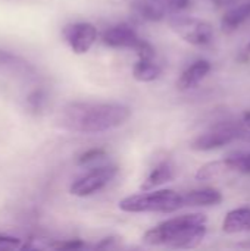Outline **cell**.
Wrapping results in <instances>:
<instances>
[{
    "instance_id": "cell-1",
    "label": "cell",
    "mask_w": 250,
    "mask_h": 251,
    "mask_svg": "<svg viewBox=\"0 0 250 251\" xmlns=\"http://www.w3.org/2000/svg\"><path fill=\"white\" fill-rule=\"evenodd\" d=\"M131 116V109L119 103L74 101L60 113V125L72 132L99 134L124 125Z\"/></svg>"
},
{
    "instance_id": "cell-9",
    "label": "cell",
    "mask_w": 250,
    "mask_h": 251,
    "mask_svg": "<svg viewBox=\"0 0 250 251\" xmlns=\"http://www.w3.org/2000/svg\"><path fill=\"white\" fill-rule=\"evenodd\" d=\"M102 41L108 47H113V49H133L134 50L139 46V43L141 41V38L134 31V28H131L127 24H119V25L108 28L102 34Z\"/></svg>"
},
{
    "instance_id": "cell-12",
    "label": "cell",
    "mask_w": 250,
    "mask_h": 251,
    "mask_svg": "<svg viewBox=\"0 0 250 251\" xmlns=\"http://www.w3.org/2000/svg\"><path fill=\"white\" fill-rule=\"evenodd\" d=\"M174 166L171 162L165 160V162H161L158 163L152 171L150 174L146 176V179L143 181V184L140 185L141 191H152L153 188L165 184V182H169L174 179Z\"/></svg>"
},
{
    "instance_id": "cell-25",
    "label": "cell",
    "mask_w": 250,
    "mask_h": 251,
    "mask_svg": "<svg viewBox=\"0 0 250 251\" xmlns=\"http://www.w3.org/2000/svg\"><path fill=\"white\" fill-rule=\"evenodd\" d=\"M243 124H245L246 128H249L250 129V112H246V113L243 115Z\"/></svg>"
},
{
    "instance_id": "cell-19",
    "label": "cell",
    "mask_w": 250,
    "mask_h": 251,
    "mask_svg": "<svg viewBox=\"0 0 250 251\" xmlns=\"http://www.w3.org/2000/svg\"><path fill=\"white\" fill-rule=\"evenodd\" d=\"M227 163L231 171H237L242 174H250V151H239L234 154H230L227 159Z\"/></svg>"
},
{
    "instance_id": "cell-11",
    "label": "cell",
    "mask_w": 250,
    "mask_h": 251,
    "mask_svg": "<svg viewBox=\"0 0 250 251\" xmlns=\"http://www.w3.org/2000/svg\"><path fill=\"white\" fill-rule=\"evenodd\" d=\"M225 234H240L250 231V207H237L227 213L222 222Z\"/></svg>"
},
{
    "instance_id": "cell-13",
    "label": "cell",
    "mask_w": 250,
    "mask_h": 251,
    "mask_svg": "<svg viewBox=\"0 0 250 251\" xmlns=\"http://www.w3.org/2000/svg\"><path fill=\"white\" fill-rule=\"evenodd\" d=\"M184 206H217L222 201L221 191L215 188H200L183 194Z\"/></svg>"
},
{
    "instance_id": "cell-16",
    "label": "cell",
    "mask_w": 250,
    "mask_h": 251,
    "mask_svg": "<svg viewBox=\"0 0 250 251\" xmlns=\"http://www.w3.org/2000/svg\"><path fill=\"white\" fill-rule=\"evenodd\" d=\"M231 171L227 160H214L208 162L203 166H200L196 172V179L197 181H212L220 176H222L225 172Z\"/></svg>"
},
{
    "instance_id": "cell-17",
    "label": "cell",
    "mask_w": 250,
    "mask_h": 251,
    "mask_svg": "<svg viewBox=\"0 0 250 251\" xmlns=\"http://www.w3.org/2000/svg\"><path fill=\"white\" fill-rule=\"evenodd\" d=\"M46 101H47V93L43 87H35L25 99L28 110H31L34 113L41 112L46 106Z\"/></svg>"
},
{
    "instance_id": "cell-20",
    "label": "cell",
    "mask_w": 250,
    "mask_h": 251,
    "mask_svg": "<svg viewBox=\"0 0 250 251\" xmlns=\"http://www.w3.org/2000/svg\"><path fill=\"white\" fill-rule=\"evenodd\" d=\"M105 156H106V151L103 149H91V150H87L83 154H80L78 159H77V163L78 165H87V163L96 162V160H99V159H102Z\"/></svg>"
},
{
    "instance_id": "cell-26",
    "label": "cell",
    "mask_w": 250,
    "mask_h": 251,
    "mask_svg": "<svg viewBox=\"0 0 250 251\" xmlns=\"http://www.w3.org/2000/svg\"><path fill=\"white\" fill-rule=\"evenodd\" d=\"M248 51H249V53H250V43H249V44H248Z\"/></svg>"
},
{
    "instance_id": "cell-5",
    "label": "cell",
    "mask_w": 250,
    "mask_h": 251,
    "mask_svg": "<svg viewBox=\"0 0 250 251\" xmlns=\"http://www.w3.org/2000/svg\"><path fill=\"white\" fill-rule=\"evenodd\" d=\"M245 137V129L236 124H218L212 126L205 134L199 135L193 143L192 149L197 151H211L215 149H221L239 138Z\"/></svg>"
},
{
    "instance_id": "cell-22",
    "label": "cell",
    "mask_w": 250,
    "mask_h": 251,
    "mask_svg": "<svg viewBox=\"0 0 250 251\" xmlns=\"http://www.w3.org/2000/svg\"><path fill=\"white\" fill-rule=\"evenodd\" d=\"M85 244L81 240H68V241H57L52 244V249L56 250H80L84 249Z\"/></svg>"
},
{
    "instance_id": "cell-4",
    "label": "cell",
    "mask_w": 250,
    "mask_h": 251,
    "mask_svg": "<svg viewBox=\"0 0 250 251\" xmlns=\"http://www.w3.org/2000/svg\"><path fill=\"white\" fill-rule=\"evenodd\" d=\"M169 26L184 41L193 46H208L214 40V28L209 22L193 16H174L169 19Z\"/></svg>"
},
{
    "instance_id": "cell-10",
    "label": "cell",
    "mask_w": 250,
    "mask_h": 251,
    "mask_svg": "<svg viewBox=\"0 0 250 251\" xmlns=\"http://www.w3.org/2000/svg\"><path fill=\"white\" fill-rule=\"evenodd\" d=\"M209 72H211V63L208 60H196L180 75L177 81V88L181 91L194 88Z\"/></svg>"
},
{
    "instance_id": "cell-15",
    "label": "cell",
    "mask_w": 250,
    "mask_h": 251,
    "mask_svg": "<svg viewBox=\"0 0 250 251\" xmlns=\"http://www.w3.org/2000/svg\"><path fill=\"white\" fill-rule=\"evenodd\" d=\"M162 69L153 59H139L133 66V76L140 82H152L159 78Z\"/></svg>"
},
{
    "instance_id": "cell-14",
    "label": "cell",
    "mask_w": 250,
    "mask_h": 251,
    "mask_svg": "<svg viewBox=\"0 0 250 251\" xmlns=\"http://www.w3.org/2000/svg\"><path fill=\"white\" fill-rule=\"evenodd\" d=\"M248 19H250V1L243 3L237 7L230 9L221 19V26L224 31L231 32L237 29L242 24H245Z\"/></svg>"
},
{
    "instance_id": "cell-23",
    "label": "cell",
    "mask_w": 250,
    "mask_h": 251,
    "mask_svg": "<svg viewBox=\"0 0 250 251\" xmlns=\"http://www.w3.org/2000/svg\"><path fill=\"white\" fill-rule=\"evenodd\" d=\"M22 247V241L16 237L0 234V250H16Z\"/></svg>"
},
{
    "instance_id": "cell-2",
    "label": "cell",
    "mask_w": 250,
    "mask_h": 251,
    "mask_svg": "<svg viewBox=\"0 0 250 251\" xmlns=\"http://www.w3.org/2000/svg\"><path fill=\"white\" fill-rule=\"evenodd\" d=\"M206 222L208 218L203 213L181 215L149 229L143 235V243L172 249H194L206 235Z\"/></svg>"
},
{
    "instance_id": "cell-21",
    "label": "cell",
    "mask_w": 250,
    "mask_h": 251,
    "mask_svg": "<svg viewBox=\"0 0 250 251\" xmlns=\"http://www.w3.org/2000/svg\"><path fill=\"white\" fill-rule=\"evenodd\" d=\"M139 59H153L155 57V49L150 43H147L146 40L141 38V41L139 43V46L134 49Z\"/></svg>"
},
{
    "instance_id": "cell-18",
    "label": "cell",
    "mask_w": 250,
    "mask_h": 251,
    "mask_svg": "<svg viewBox=\"0 0 250 251\" xmlns=\"http://www.w3.org/2000/svg\"><path fill=\"white\" fill-rule=\"evenodd\" d=\"M149 1L164 15L184 10L190 4V0H149Z\"/></svg>"
},
{
    "instance_id": "cell-3",
    "label": "cell",
    "mask_w": 250,
    "mask_h": 251,
    "mask_svg": "<svg viewBox=\"0 0 250 251\" xmlns=\"http://www.w3.org/2000/svg\"><path fill=\"white\" fill-rule=\"evenodd\" d=\"M118 207L127 213H174L184 207L183 194L174 190L141 193L122 199Z\"/></svg>"
},
{
    "instance_id": "cell-27",
    "label": "cell",
    "mask_w": 250,
    "mask_h": 251,
    "mask_svg": "<svg viewBox=\"0 0 250 251\" xmlns=\"http://www.w3.org/2000/svg\"><path fill=\"white\" fill-rule=\"evenodd\" d=\"M249 141H250V138H249Z\"/></svg>"
},
{
    "instance_id": "cell-6",
    "label": "cell",
    "mask_w": 250,
    "mask_h": 251,
    "mask_svg": "<svg viewBox=\"0 0 250 251\" xmlns=\"http://www.w3.org/2000/svg\"><path fill=\"white\" fill-rule=\"evenodd\" d=\"M118 174V168L115 165L99 166L91 169L84 176L78 178L69 188V193L77 197H88L100 190H103Z\"/></svg>"
},
{
    "instance_id": "cell-24",
    "label": "cell",
    "mask_w": 250,
    "mask_h": 251,
    "mask_svg": "<svg viewBox=\"0 0 250 251\" xmlns=\"http://www.w3.org/2000/svg\"><path fill=\"white\" fill-rule=\"evenodd\" d=\"M208 1H211L212 4H215V6H218V7H225V6L234 4L237 0H208Z\"/></svg>"
},
{
    "instance_id": "cell-8",
    "label": "cell",
    "mask_w": 250,
    "mask_h": 251,
    "mask_svg": "<svg viewBox=\"0 0 250 251\" xmlns=\"http://www.w3.org/2000/svg\"><path fill=\"white\" fill-rule=\"evenodd\" d=\"M63 37L75 54H84L96 43L97 29L90 22H75L63 28Z\"/></svg>"
},
{
    "instance_id": "cell-7",
    "label": "cell",
    "mask_w": 250,
    "mask_h": 251,
    "mask_svg": "<svg viewBox=\"0 0 250 251\" xmlns=\"http://www.w3.org/2000/svg\"><path fill=\"white\" fill-rule=\"evenodd\" d=\"M0 74L27 82H34L38 79L37 69L31 62L13 51L3 49H0Z\"/></svg>"
}]
</instances>
